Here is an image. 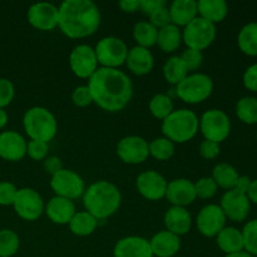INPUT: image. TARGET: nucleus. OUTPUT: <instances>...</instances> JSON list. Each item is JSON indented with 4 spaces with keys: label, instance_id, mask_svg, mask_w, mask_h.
Here are the masks:
<instances>
[{
    "label": "nucleus",
    "instance_id": "f257e3e1",
    "mask_svg": "<svg viewBox=\"0 0 257 257\" xmlns=\"http://www.w3.org/2000/svg\"><path fill=\"white\" fill-rule=\"evenodd\" d=\"M93 103L110 113L124 109L133 95V84L128 74L113 68H98L88 80Z\"/></svg>",
    "mask_w": 257,
    "mask_h": 257
},
{
    "label": "nucleus",
    "instance_id": "f03ea898",
    "mask_svg": "<svg viewBox=\"0 0 257 257\" xmlns=\"http://www.w3.org/2000/svg\"><path fill=\"white\" fill-rule=\"evenodd\" d=\"M100 20L99 7L92 0H64L58 8V27L72 39L94 34Z\"/></svg>",
    "mask_w": 257,
    "mask_h": 257
},
{
    "label": "nucleus",
    "instance_id": "7ed1b4c3",
    "mask_svg": "<svg viewBox=\"0 0 257 257\" xmlns=\"http://www.w3.org/2000/svg\"><path fill=\"white\" fill-rule=\"evenodd\" d=\"M122 203V193L114 183L109 181H97L92 183L83 195L85 211L98 221L112 217L118 212Z\"/></svg>",
    "mask_w": 257,
    "mask_h": 257
},
{
    "label": "nucleus",
    "instance_id": "20e7f679",
    "mask_svg": "<svg viewBox=\"0 0 257 257\" xmlns=\"http://www.w3.org/2000/svg\"><path fill=\"white\" fill-rule=\"evenodd\" d=\"M163 137L173 143H186L192 140L200 130V119L193 110H173L166 119L162 120Z\"/></svg>",
    "mask_w": 257,
    "mask_h": 257
},
{
    "label": "nucleus",
    "instance_id": "39448f33",
    "mask_svg": "<svg viewBox=\"0 0 257 257\" xmlns=\"http://www.w3.org/2000/svg\"><path fill=\"white\" fill-rule=\"evenodd\" d=\"M24 131L30 140L49 143L58 132L55 115L44 107H33L23 117Z\"/></svg>",
    "mask_w": 257,
    "mask_h": 257
},
{
    "label": "nucleus",
    "instance_id": "423d86ee",
    "mask_svg": "<svg viewBox=\"0 0 257 257\" xmlns=\"http://www.w3.org/2000/svg\"><path fill=\"white\" fill-rule=\"evenodd\" d=\"M213 87V80L210 75L192 73L176 85V95L187 104H200L211 97Z\"/></svg>",
    "mask_w": 257,
    "mask_h": 257
},
{
    "label": "nucleus",
    "instance_id": "0eeeda50",
    "mask_svg": "<svg viewBox=\"0 0 257 257\" xmlns=\"http://www.w3.org/2000/svg\"><path fill=\"white\" fill-rule=\"evenodd\" d=\"M216 25L203 18L197 17L188 23L182 30V40L190 49L202 52L216 39Z\"/></svg>",
    "mask_w": 257,
    "mask_h": 257
},
{
    "label": "nucleus",
    "instance_id": "6e6552de",
    "mask_svg": "<svg viewBox=\"0 0 257 257\" xmlns=\"http://www.w3.org/2000/svg\"><path fill=\"white\" fill-rule=\"evenodd\" d=\"M98 64L103 68L118 69L120 65L125 64L128 55V47L124 40L118 37H104L97 43L94 48Z\"/></svg>",
    "mask_w": 257,
    "mask_h": 257
},
{
    "label": "nucleus",
    "instance_id": "1a4fd4ad",
    "mask_svg": "<svg viewBox=\"0 0 257 257\" xmlns=\"http://www.w3.org/2000/svg\"><path fill=\"white\" fill-rule=\"evenodd\" d=\"M200 131L205 140L223 142L231 133L230 117L221 109L206 110L200 118Z\"/></svg>",
    "mask_w": 257,
    "mask_h": 257
},
{
    "label": "nucleus",
    "instance_id": "9d476101",
    "mask_svg": "<svg viewBox=\"0 0 257 257\" xmlns=\"http://www.w3.org/2000/svg\"><path fill=\"white\" fill-rule=\"evenodd\" d=\"M50 187L55 196L74 201L83 197L85 192V183L77 172L68 168H62L50 178Z\"/></svg>",
    "mask_w": 257,
    "mask_h": 257
},
{
    "label": "nucleus",
    "instance_id": "9b49d317",
    "mask_svg": "<svg viewBox=\"0 0 257 257\" xmlns=\"http://www.w3.org/2000/svg\"><path fill=\"white\" fill-rule=\"evenodd\" d=\"M13 207L22 220L33 222L44 213L45 205L42 196L37 191L30 187H24L18 190Z\"/></svg>",
    "mask_w": 257,
    "mask_h": 257
},
{
    "label": "nucleus",
    "instance_id": "f8f14e48",
    "mask_svg": "<svg viewBox=\"0 0 257 257\" xmlns=\"http://www.w3.org/2000/svg\"><path fill=\"white\" fill-rule=\"evenodd\" d=\"M72 72L82 79H89L98 69V60L94 48L88 44H78L69 54Z\"/></svg>",
    "mask_w": 257,
    "mask_h": 257
},
{
    "label": "nucleus",
    "instance_id": "ddd939ff",
    "mask_svg": "<svg viewBox=\"0 0 257 257\" xmlns=\"http://www.w3.org/2000/svg\"><path fill=\"white\" fill-rule=\"evenodd\" d=\"M226 222H227V217L223 213L222 208L220 207V205H215V203L201 208L196 217V226H197L198 232L208 238L216 237L226 227Z\"/></svg>",
    "mask_w": 257,
    "mask_h": 257
},
{
    "label": "nucleus",
    "instance_id": "4468645a",
    "mask_svg": "<svg viewBox=\"0 0 257 257\" xmlns=\"http://www.w3.org/2000/svg\"><path fill=\"white\" fill-rule=\"evenodd\" d=\"M220 207L228 220L233 222H243L247 220L251 211V202L246 193L237 190L226 191L221 198Z\"/></svg>",
    "mask_w": 257,
    "mask_h": 257
},
{
    "label": "nucleus",
    "instance_id": "2eb2a0df",
    "mask_svg": "<svg viewBox=\"0 0 257 257\" xmlns=\"http://www.w3.org/2000/svg\"><path fill=\"white\" fill-rule=\"evenodd\" d=\"M117 155L128 165H140L150 156L148 142L140 136H125L118 142Z\"/></svg>",
    "mask_w": 257,
    "mask_h": 257
},
{
    "label": "nucleus",
    "instance_id": "dca6fc26",
    "mask_svg": "<svg viewBox=\"0 0 257 257\" xmlns=\"http://www.w3.org/2000/svg\"><path fill=\"white\" fill-rule=\"evenodd\" d=\"M167 180L157 171L148 170L140 173L136 180V188L148 201H160L166 196Z\"/></svg>",
    "mask_w": 257,
    "mask_h": 257
},
{
    "label": "nucleus",
    "instance_id": "f3484780",
    "mask_svg": "<svg viewBox=\"0 0 257 257\" xmlns=\"http://www.w3.org/2000/svg\"><path fill=\"white\" fill-rule=\"evenodd\" d=\"M27 18L35 29L49 32L58 27V7L48 2L34 3L28 9Z\"/></svg>",
    "mask_w": 257,
    "mask_h": 257
},
{
    "label": "nucleus",
    "instance_id": "a211bd4d",
    "mask_svg": "<svg viewBox=\"0 0 257 257\" xmlns=\"http://www.w3.org/2000/svg\"><path fill=\"white\" fill-rule=\"evenodd\" d=\"M165 197L172 206L186 208L197 198L195 183L188 178H175L168 182Z\"/></svg>",
    "mask_w": 257,
    "mask_h": 257
},
{
    "label": "nucleus",
    "instance_id": "6ab92c4d",
    "mask_svg": "<svg viewBox=\"0 0 257 257\" xmlns=\"http://www.w3.org/2000/svg\"><path fill=\"white\" fill-rule=\"evenodd\" d=\"M27 155V141L20 133L15 131H4L0 133V157L3 160H23Z\"/></svg>",
    "mask_w": 257,
    "mask_h": 257
},
{
    "label": "nucleus",
    "instance_id": "aec40b11",
    "mask_svg": "<svg viewBox=\"0 0 257 257\" xmlns=\"http://www.w3.org/2000/svg\"><path fill=\"white\" fill-rule=\"evenodd\" d=\"M44 212L53 223L63 226L69 225L70 220L75 215L77 210H75V205L73 201L54 196L45 205Z\"/></svg>",
    "mask_w": 257,
    "mask_h": 257
},
{
    "label": "nucleus",
    "instance_id": "412c9836",
    "mask_svg": "<svg viewBox=\"0 0 257 257\" xmlns=\"http://www.w3.org/2000/svg\"><path fill=\"white\" fill-rule=\"evenodd\" d=\"M113 257H153V253L150 241L140 236H128L115 243Z\"/></svg>",
    "mask_w": 257,
    "mask_h": 257
},
{
    "label": "nucleus",
    "instance_id": "4be33fe9",
    "mask_svg": "<svg viewBox=\"0 0 257 257\" xmlns=\"http://www.w3.org/2000/svg\"><path fill=\"white\" fill-rule=\"evenodd\" d=\"M166 230L176 236H183L188 233L192 227V216L188 212L187 208L171 206L165 213L163 217Z\"/></svg>",
    "mask_w": 257,
    "mask_h": 257
},
{
    "label": "nucleus",
    "instance_id": "5701e85b",
    "mask_svg": "<svg viewBox=\"0 0 257 257\" xmlns=\"http://www.w3.org/2000/svg\"><path fill=\"white\" fill-rule=\"evenodd\" d=\"M128 69L136 75H146L151 73L155 65V58L147 48L135 45L128 50L127 60H125Z\"/></svg>",
    "mask_w": 257,
    "mask_h": 257
},
{
    "label": "nucleus",
    "instance_id": "b1692460",
    "mask_svg": "<svg viewBox=\"0 0 257 257\" xmlns=\"http://www.w3.org/2000/svg\"><path fill=\"white\" fill-rule=\"evenodd\" d=\"M151 250L156 257H173L181 250V240L178 236L167 230L156 233L150 240Z\"/></svg>",
    "mask_w": 257,
    "mask_h": 257
},
{
    "label": "nucleus",
    "instance_id": "393cba45",
    "mask_svg": "<svg viewBox=\"0 0 257 257\" xmlns=\"http://www.w3.org/2000/svg\"><path fill=\"white\" fill-rule=\"evenodd\" d=\"M171 23L178 28H185L188 23L198 17L197 2L196 0H175L170 5Z\"/></svg>",
    "mask_w": 257,
    "mask_h": 257
},
{
    "label": "nucleus",
    "instance_id": "a878e982",
    "mask_svg": "<svg viewBox=\"0 0 257 257\" xmlns=\"http://www.w3.org/2000/svg\"><path fill=\"white\" fill-rule=\"evenodd\" d=\"M216 242L218 248L226 255H232L243 251V236L242 231L232 226H226L217 236Z\"/></svg>",
    "mask_w": 257,
    "mask_h": 257
},
{
    "label": "nucleus",
    "instance_id": "bb28decb",
    "mask_svg": "<svg viewBox=\"0 0 257 257\" xmlns=\"http://www.w3.org/2000/svg\"><path fill=\"white\" fill-rule=\"evenodd\" d=\"M198 17L217 24L226 19L228 14V5L225 0H200L197 2Z\"/></svg>",
    "mask_w": 257,
    "mask_h": 257
},
{
    "label": "nucleus",
    "instance_id": "cd10ccee",
    "mask_svg": "<svg viewBox=\"0 0 257 257\" xmlns=\"http://www.w3.org/2000/svg\"><path fill=\"white\" fill-rule=\"evenodd\" d=\"M182 43V30L175 24H168L158 29L157 45L162 52L173 53Z\"/></svg>",
    "mask_w": 257,
    "mask_h": 257
},
{
    "label": "nucleus",
    "instance_id": "c85d7f7f",
    "mask_svg": "<svg viewBox=\"0 0 257 257\" xmlns=\"http://www.w3.org/2000/svg\"><path fill=\"white\" fill-rule=\"evenodd\" d=\"M68 226L73 235L87 237L97 230L98 220L87 211H79V212H75Z\"/></svg>",
    "mask_w": 257,
    "mask_h": 257
},
{
    "label": "nucleus",
    "instance_id": "c756f323",
    "mask_svg": "<svg viewBox=\"0 0 257 257\" xmlns=\"http://www.w3.org/2000/svg\"><path fill=\"white\" fill-rule=\"evenodd\" d=\"M211 177L213 178V181L216 182L217 187L223 188L226 191L233 190L236 186V182H237L238 177V171L233 167L230 163H218L213 167L212 176Z\"/></svg>",
    "mask_w": 257,
    "mask_h": 257
},
{
    "label": "nucleus",
    "instance_id": "7c9ffc66",
    "mask_svg": "<svg viewBox=\"0 0 257 257\" xmlns=\"http://www.w3.org/2000/svg\"><path fill=\"white\" fill-rule=\"evenodd\" d=\"M188 75V69L180 55H172L163 65V77L171 85H177Z\"/></svg>",
    "mask_w": 257,
    "mask_h": 257
},
{
    "label": "nucleus",
    "instance_id": "2f4dec72",
    "mask_svg": "<svg viewBox=\"0 0 257 257\" xmlns=\"http://www.w3.org/2000/svg\"><path fill=\"white\" fill-rule=\"evenodd\" d=\"M241 52L248 57H257V22H251L241 28L237 37Z\"/></svg>",
    "mask_w": 257,
    "mask_h": 257
},
{
    "label": "nucleus",
    "instance_id": "473e14b6",
    "mask_svg": "<svg viewBox=\"0 0 257 257\" xmlns=\"http://www.w3.org/2000/svg\"><path fill=\"white\" fill-rule=\"evenodd\" d=\"M157 28L151 24L150 22H146V20L136 23L135 27H133V38L140 47L150 49L151 47L157 44Z\"/></svg>",
    "mask_w": 257,
    "mask_h": 257
},
{
    "label": "nucleus",
    "instance_id": "72a5a7b5",
    "mask_svg": "<svg viewBox=\"0 0 257 257\" xmlns=\"http://www.w3.org/2000/svg\"><path fill=\"white\" fill-rule=\"evenodd\" d=\"M236 115L247 125L257 124V98L243 97L236 104Z\"/></svg>",
    "mask_w": 257,
    "mask_h": 257
},
{
    "label": "nucleus",
    "instance_id": "f704fd0d",
    "mask_svg": "<svg viewBox=\"0 0 257 257\" xmlns=\"http://www.w3.org/2000/svg\"><path fill=\"white\" fill-rule=\"evenodd\" d=\"M150 112L156 119L163 120L173 112V102L167 94H163V93H158L155 94L150 100Z\"/></svg>",
    "mask_w": 257,
    "mask_h": 257
},
{
    "label": "nucleus",
    "instance_id": "c9c22d12",
    "mask_svg": "<svg viewBox=\"0 0 257 257\" xmlns=\"http://www.w3.org/2000/svg\"><path fill=\"white\" fill-rule=\"evenodd\" d=\"M150 156L158 161H168L175 153V143L166 137L155 138L148 143Z\"/></svg>",
    "mask_w": 257,
    "mask_h": 257
},
{
    "label": "nucleus",
    "instance_id": "e433bc0d",
    "mask_svg": "<svg viewBox=\"0 0 257 257\" xmlns=\"http://www.w3.org/2000/svg\"><path fill=\"white\" fill-rule=\"evenodd\" d=\"M20 240L17 232L12 230L0 231V257H12L19 250Z\"/></svg>",
    "mask_w": 257,
    "mask_h": 257
},
{
    "label": "nucleus",
    "instance_id": "4c0bfd02",
    "mask_svg": "<svg viewBox=\"0 0 257 257\" xmlns=\"http://www.w3.org/2000/svg\"><path fill=\"white\" fill-rule=\"evenodd\" d=\"M243 251L251 256H257V218L251 220L243 226Z\"/></svg>",
    "mask_w": 257,
    "mask_h": 257
},
{
    "label": "nucleus",
    "instance_id": "58836bf2",
    "mask_svg": "<svg viewBox=\"0 0 257 257\" xmlns=\"http://www.w3.org/2000/svg\"><path fill=\"white\" fill-rule=\"evenodd\" d=\"M196 196L202 200H210L217 193L218 187L212 177H202L195 182Z\"/></svg>",
    "mask_w": 257,
    "mask_h": 257
},
{
    "label": "nucleus",
    "instance_id": "ea45409f",
    "mask_svg": "<svg viewBox=\"0 0 257 257\" xmlns=\"http://www.w3.org/2000/svg\"><path fill=\"white\" fill-rule=\"evenodd\" d=\"M150 23L155 25L157 29L166 27V25L171 24V17H170V9H168L166 2H163L160 7L156 8L150 15Z\"/></svg>",
    "mask_w": 257,
    "mask_h": 257
},
{
    "label": "nucleus",
    "instance_id": "a19ab883",
    "mask_svg": "<svg viewBox=\"0 0 257 257\" xmlns=\"http://www.w3.org/2000/svg\"><path fill=\"white\" fill-rule=\"evenodd\" d=\"M49 145L42 141L30 140L27 142V155L34 161H43L48 157Z\"/></svg>",
    "mask_w": 257,
    "mask_h": 257
},
{
    "label": "nucleus",
    "instance_id": "79ce46f5",
    "mask_svg": "<svg viewBox=\"0 0 257 257\" xmlns=\"http://www.w3.org/2000/svg\"><path fill=\"white\" fill-rule=\"evenodd\" d=\"M182 58V60L185 62L186 67H187L188 72H195V70L200 69L201 65L203 63V54L202 52H198V50L195 49H187L180 55Z\"/></svg>",
    "mask_w": 257,
    "mask_h": 257
},
{
    "label": "nucleus",
    "instance_id": "37998d69",
    "mask_svg": "<svg viewBox=\"0 0 257 257\" xmlns=\"http://www.w3.org/2000/svg\"><path fill=\"white\" fill-rule=\"evenodd\" d=\"M72 102L73 104L79 108L89 107L93 104V97L88 85H79L75 88L72 93Z\"/></svg>",
    "mask_w": 257,
    "mask_h": 257
},
{
    "label": "nucleus",
    "instance_id": "c03bdc74",
    "mask_svg": "<svg viewBox=\"0 0 257 257\" xmlns=\"http://www.w3.org/2000/svg\"><path fill=\"white\" fill-rule=\"evenodd\" d=\"M14 94V84L7 78H0V108L2 109L12 103Z\"/></svg>",
    "mask_w": 257,
    "mask_h": 257
},
{
    "label": "nucleus",
    "instance_id": "a18cd8bd",
    "mask_svg": "<svg viewBox=\"0 0 257 257\" xmlns=\"http://www.w3.org/2000/svg\"><path fill=\"white\" fill-rule=\"evenodd\" d=\"M18 188L13 183L3 181L0 182V205L13 206L15 197H17Z\"/></svg>",
    "mask_w": 257,
    "mask_h": 257
},
{
    "label": "nucleus",
    "instance_id": "49530a36",
    "mask_svg": "<svg viewBox=\"0 0 257 257\" xmlns=\"http://www.w3.org/2000/svg\"><path fill=\"white\" fill-rule=\"evenodd\" d=\"M221 152L220 143L212 142V141L205 140L201 142L200 145V155L202 156L205 160H215L218 157Z\"/></svg>",
    "mask_w": 257,
    "mask_h": 257
},
{
    "label": "nucleus",
    "instance_id": "de8ad7c7",
    "mask_svg": "<svg viewBox=\"0 0 257 257\" xmlns=\"http://www.w3.org/2000/svg\"><path fill=\"white\" fill-rule=\"evenodd\" d=\"M243 85L250 92L257 93V63L250 65L243 73Z\"/></svg>",
    "mask_w": 257,
    "mask_h": 257
},
{
    "label": "nucleus",
    "instance_id": "09e8293b",
    "mask_svg": "<svg viewBox=\"0 0 257 257\" xmlns=\"http://www.w3.org/2000/svg\"><path fill=\"white\" fill-rule=\"evenodd\" d=\"M44 168L48 173L50 175H55L58 171H60L63 168V163L60 161V158L58 156H49L44 160Z\"/></svg>",
    "mask_w": 257,
    "mask_h": 257
},
{
    "label": "nucleus",
    "instance_id": "8fccbe9b",
    "mask_svg": "<svg viewBox=\"0 0 257 257\" xmlns=\"http://www.w3.org/2000/svg\"><path fill=\"white\" fill-rule=\"evenodd\" d=\"M165 0H140V10L146 15H150Z\"/></svg>",
    "mask_w": 257,
    "mask_h": 257
},
{
    "label": "nucleus",
    "instance_id": "3c124183",
    "mask_svg": "<svg viewBox=\"0 0 257 257\" xmlns=\"http://www.w3.org/2000/svg\"><path fill=\"white\" fill-rule=\"evenodd\" d=\"M251 183H252V180H251L248 176H240L237 180V182H236L235 190H237V191H240V192L246 193V195H247L248 190H250V187H251Z\"/></svg>",
    "mask_w": 257,
    "mask_h": 257
},
{
    "label": "nucleus",
    "instance_id": "603ef678",
    "mask_svg": "<svg viewBox=\"0 0 257 257\" xmlns=\"http://www.w3.org/2000/svg\"><path fill=\"white\" fill-rule=\"evenodd\" d=\"M119 7L125 13H136L140 10V0H122Z\"/></svg>",
    "mask_w": 257,
    "mask_h": 257
},
{
    "label": "nucleus",
    "instance_id": "864d4df0",
    "mask_svg": "<svg viewBox=\"0 0 257 257\" xmlns=\"http://www.w3.org/2000/svg\"><path fill=\"white\" fill-rule=\"evenodd\" d=\"M247 196L251 203L257 205V178L256 180H252V183H251V187L250 190H248Z\"/></svg>",
    "mask_w": 257,
    "mask_h": 257
},
{
    "label": "nucleus",
    "instance_id": "5fc2aeb1",
    "mask_svg": "<svg viewBox=\"0 0 257 257\" xmlns=\"http://www.w3.org/2000/svg\"><path fill=\"white\" fill-rule=\"evenodd\" d=\"M7 123H8L7 112H5L4 109H2V108H0V130H3V128L5 127V125H7Z\"/></svg>",
    "mask_w": 257,
    "mask_h": 257
},
{
    "label": "nucleus",
    "instance_id": "6e6d98bb",
    "mask_svg": "<svg viewBox=\"0 0 257 257\" xmlns=\"http://www.w3.org/2000/svg\"><path fill=\"white\" fill-rule=\"evenodd\" d=\"M225 257H253V256H251L250 253H247L246 251H241V252L232 253V255H226Z\"/></svg>",
    "mask_w": 257,
    "mask_h": 257
},
{
    "label": "nucleus",
    "instance_id": "4d7b16f0",
    "mask_svg": "<svg viewBox=\"0 0 257 257\" xmlns=\"http://www.w3.org/2000/svg\"><path fill=\"white\" fill-rule=\"evenodd\" d=\"M256 140H257V131H256Z\"/></svg>",
    "mask_w": 257,
    "mask_h": 257
}]
</instances>
